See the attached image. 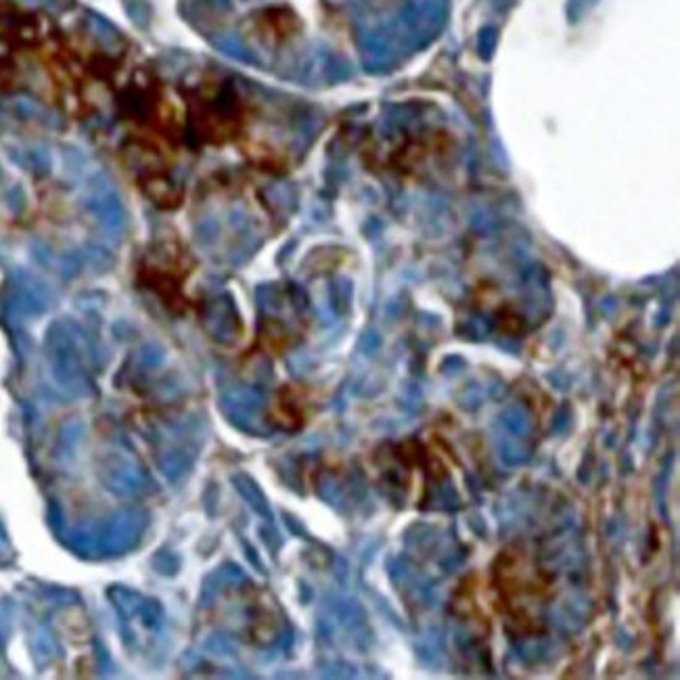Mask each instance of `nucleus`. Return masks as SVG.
<instances>
[{"mask_svg":"<svg viewBox=\"0 0 680 680\" xmlns=\"http://www.w3.org/2000/svg\"><path fill=\"white\" fill-rule=\"evenodd\" d=\"M270 421L285 431H298L308 421V404L299 390H283L272 404Z\"/></svg>","mask_w":680,"mask_h":680,"instance_id":"2","label":"nucleus"},{"mask_svg":"<svg viewBox=\"0 0 680 680\" xmlns=\"http://www.w3.org/2000/svg\"><path fill=\"white\" fill-rule=\"evenodd\" d=\"M551 576L532 565L519 549L498 552L492 565V595L495 608L517 635H538L540 613L551 597Z\"/></svg>","mask_w":680,"mask_h":680,"instance_id":"1","label":"nucleus"}]
</instances>
